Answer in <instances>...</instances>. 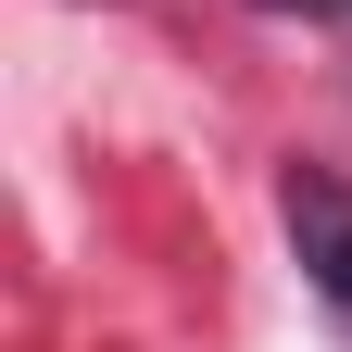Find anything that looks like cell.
I'll use <instances>...</instances> for the list:
<instances>
[{
  "label": "cell",
  "instance_id": "obj_1",
  "mask_svg": "<svg viewBox=\"0 0 352 352\" xmlns=\"http://www.w3.org/2000/svg\"><path fill=\"white\" fill-rule=\"evenodd\" d=\"M277 214H289L302 264H315V289L352 315V189H327V176H289V189H277Z\"/></svg>",
  "mask_w": 352,
  "mask_h": 352
}]
</instances>
